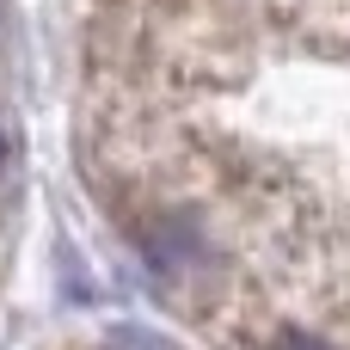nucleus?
<instances>
[{"mask_svg":"<svg viewBox=\"0 0 350 350\" xmlns=\"http://www.w3.org/2000/svg\"><path fill=\"white\" fill-rule=\"evenodd\" d=\"M283 350H332V345H320V338H308V332H289Z\"/></svg>","mask_w":350,"mask_h":350,"instance_id":"1","label":"nucleus"},{"mask_svg":"<svg viewBox=\"0 0 350 350\" xmlns=\"http://www.w3.org/2000/svg\"><path fill=\"white\" fill-rule=\"evenodd\" d=\"M0 160H6V135H0Z\"/></svg>","mask_w":350,"mask_h":350,"instance_id":"2","label":"nucleus"}]
</instances>
